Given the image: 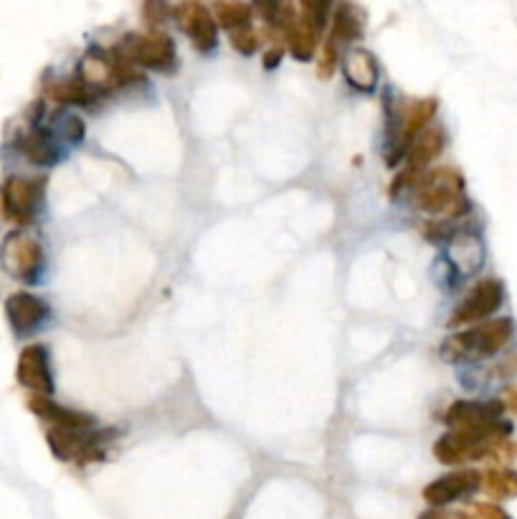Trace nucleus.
I'll return each mask as SVG.
<instances>
[{
	"instance_id": "f257e3e1",
	"label": "nucleus",
	"mask_w": 517,
	"mask_h": 519,
	"mask_svg": "<svg viewBox=\"0 0 517 519\" xmlns=\"http://www.w3.org/2000/svg\"><path fill=\"white\" fill-rule=\"evenodd\" d=\"M515 335V322L507 317L482 322V325L464 330L459 335L449 337L444 342V357L449 360H479V357H492L507 345Z\"/></svg>"
},
{
	"instance_id": "f03ea898",
	"label": "nucleus",
	"mask_w": 517,
	"mask_h": 519,
	"mask_svg": "<svg viewBox=\"0 0 517 519\" xmlns=\"http://www.w3.org/2000/svg\"><path fill=\"white\" fill-rule=\"evenodd\" d=\"M419 206L436 216H462L467 211L462 175L452 168H439L426 178H419Z\"/></svg>"
},
{
	"instance_id": "7ed1b4c3",
	"label": "nucleus",
	"mask_w": 517,
	"mask_h": 519,
	"mask_svg": "<svg viewBox=\"0 0 517 519\" xmlns=\"http://www.w3.org/2000/svg\"><path fill=\"white\" fill-rule=\"evenodd\" d=\"M502 411H505V406L497 401H457L449 406L444 421H447V426H452L454 431L510 436L512 426L502 421Z\"/></svg>"
},
{
	"instance_id": "20e7f679",
	"label": "nucleus",
	"mask_w": 517,
	"mask_h": 519,
	"mask_svg": "<svg viewBox=\"0 0 517 519\" xmlns=\"http://www.w3.org/2000/svg\"><path fill=\"white\" fill-rule=\"evenodd\" d=\"M44 178H21L13 175L0 188V211L8 221L18 223V226H28L33 223L36 213H39L41 198H44Z\"/></svg>"
},
{
	"instance_id": "39448f33",
	"label": "nucleus",
	"mask_w": 517,
	"mask_h": 519,
	"mask_svg": "<svg viewBox=\"0 0 517 519\" xmlns=\"http://www.w3.org/2000/svg\"><path fill=\"white\" fill-rule=\"evenodd\" d=\"M0 264L13 279L33 282L41 274V266H44V251H41V244L36 238L26 236V233H11L0 246Z\"/></svg>"
},
{
	"instance_id": "423d86ee",
	"label": "nucleus",
	"mask_w": 517,
	"mask_h": 519,
	"mask_svg": "<svg viewBox=\"0 0 517 519\" xmlns=\"http://www.w3.org/2000/svg\"><path fill=\"white\" fill-rule=\"evenodd\" d=\"M117 54L125 56L130 64L147 66L155 71H173L175 66V46L170 36L155 31L147 36H130L125 38V44L115 49Z\"/></svg>"
},
{
	"instance_id": "0eeeda50",
	"label": "nucleus",
	"mask_w": 517,
	"mask_h": 519,
	"mask_svg": "<svg viewBox=\"0 0 517 519\" xmlns=\"http://www.w3.org/2000/svg\"><path fill=\"white\" fill-rule=\"evenodd\" d=\"M502 299H505V287L497 279H482V282L474 284L472 292L459 302V307L454 309V314L449 317V327H462L472 325V322H482L490 314H495L500 309Z\"/></svg>"
},
{
	"instance_id": "6e6552de",
	"label": "nucleus",
	"mask_w": 517,
	"mask_h": 519,
	"mask_svg": "<svg viewBox=\"0 0 517 519\" xmlns=\"http://www.w3.org/2000/svg\"><path fill=\"white\" fill-rule=\"evenodd\" d=\"M441 150H444V132L436 130V127L421 132V135L411 142L409 165H406V170H403V173L393 180L391 195H396L398 190L406 188V185L419 183L421 170H424L431 160H436Z\"/></svg>"
},
{
	"instance_id": "1a4fd4ad",
	"label": "nucleus",
	"mask_w": 517,
	"mask_h": 519,
	"mask_svg": "<svg viewBox=\"0 0 517 519\" xmlns=\"http://www.w3.org/2000/svg\"><path fill=\"white\" fill-rule=\"evenodd\" d=\"M18 383L23 388L33 390L36 395H44L49 398L54 393V378H51V363H49V350L44 345H28L26 350L18 357Z\"/></svg>"
},
{
	"instance_id": "9d476101",
	"label": "nucleus",
	"mask_w": 517,
	"mask_h": 519,
	"mask_svg": "<svg viewBox=\"0 0 517 519\" xmlns=\"http://www.w3.org/2000/svg\"><path fill=\"white\" fill-rule=\"evenodd\" d=\"M173 16L178 26L191 36L198 51H211L216 46V21L208 8L198 6V3H178L173 8Z\"/></svg>"
},
{
	"instance_id": "9b49d317",
	"label": "nucleus",
	"mask_w": 517,
	"mask_h": 519,
	"mask_svg": "<svg viewBox=\"0 0 517 519\" xmlns=\"http://www.w3.org/2000/svg\"><path fill=\"white\" fill-rule=\"evenodd\" d=\"M482 487V476L472 469H464V471H454V474L441 476L436 482H431L429 487L424 489V499L429 504H434L436 509L447 507V504L457 502V499L467 497L472 494L474 489Z\"/></svg>"
},
{
	"instance_id": "f8f14e48",
	"label": "nucleus",
	"mask_w": 517,
	"mask_h": 519,
	"mask_svg": "<svg viewBox=\"0 0 517 519\" xmlns=\"http://www.w3.org/2000/svg\"><path fill=\"white\" fill-rule=\"evenodd\" d=\"M6 314L16 335H31L49 317V304L28 292H16L6 299Z\"/></svg>"
},
{
	"instance_id": "ddd939ff",
	"label": "nucleus",
	"mask_w": 517,
	"mask_h": 519,
	"mask_svg": "<svg viewBox=\"0 0 517 519\" xmlns=\"http://www.w3.org/2000/svg\"><path fill=\"white\" fill-rule=\"evenodd\" d=\"M284 38H287L289 51L294 54V59L300 61H310L315 56L317 49V28L312 26L310 16L305 11H294L292 6H284V16H282V26Z\"/></svg>"
},
{
	"instance_id": "4468645a",
	"label": "nucleus",
	"mask_w": 517,
	"mask_h": 519,
	"mask_svg": "<svg viewBox=\"0 0 517 519\" xmlns=\"http://www.w3.org/2000/svg\"><path fill=\"white\" fill-rule=\"evenodd\" d=\"M28 408H31L41 421L49 428H64V431H92L97 426L92 416L79 411H69L64 406H56L54 401L44 398V395H31L28 398Z\"/></svg>"
},
{
	"instance_id": "2eb2a0df",
	"label": "nucleus",
	"mask_w": 517,
	"mask_h": 519,
	"mask_svg": "<svg viewBox=\"0 0 517 519\" xmlns=\"http://www.w3.org/2000/svg\"><path fill=\"white\" fill-rule=\"evenodd\" d=\"M345 76H348V82L353 84L355 89L371 92L378 82V64L376 59H373L371 51H350L348 59H345Z\"/></svg>"
},
{
	"instance_id": "dca6fc26",
	"label": "nucleus",
	"mask_w": 517,
	"mask_h": 519,
	"mask_svg": "<svg viewBox=\"0 0 517 519\" xmlns=\"http://www.w3.org/2000/svg\"><path fill=\"white\" fill-rule=\"evenodd\" d=\"M21 152L33 165H54L56 157H59L51 132L39 130V127H33L31 132L21 137Z\"/></svg>"
},
{
	"instance_id": "f3484780",
	"label": "nucleus",
	"mask_w": 517,
	"mask_h": 519,
	"mask_svg": "<svg viewBox=\"0 0 517 519\" xmlns=\"http://www.w3.org/2000/svg\"><path fill=\"white\" fill-rule=\"evenodd\" d=\"M436 114V99H419V102H414L409 107V112H406V117H403V142H401V150L403 145H409V142H414L416 137L421 135V130L426 127V122H429L431 117Z\"/></svg>"
},
{
	"instance_id": "a211bd4d",
	"label": "nucleus",
	"mask_w": 517,
	"mask_h": 519,
	"mask_svg": "<svg viewBox=\"0 0 517 519\" xmlns=\"http://www.w3.org/2000/svg\"><path fill=\"white\" fill-rule=\"evenodd\" d=\"M365 31V13L353 3H343L335 8V33L332 38H345V41H355L363 36Z\"/></svg>"
},
{
	"instance_id": "6ab92c4d",
	"label": "nucleus",
	"mask_w": 517,
	"mask_h": 519,
	"mask_svg": "<svg viewBox=\"0 0 517 519\" xmlns=\"http://www.w3.org/2000/svg\"><path fill=\"white\" fill-rule=\"evenodd\" d=\"M482 489L495 499L517 497V471L512 469H490L482 476Z\"/></svg>"
},
{
	"instance_id": "aec40b11",
	"label": "nucleus",
	"mask_w": 517,
	"mask_h": 519,
	"mask_svg": "<svg viewBox=\"0 0 517 519\" xmlns=\"http://www.w3.org/2000/svg\"><path fill=\"white\" fill-rule=\"evenodd\" d=\"M51 97L56 102H66V104H92L97 99V94L84 84L82 76H74V79H66V82H59L54 89H51Z\"/></svg>"
},
{
	"instance_id": "412c9836",
	"label": "nucleus",
	"mask_w": 517,
	"mask_h": 519,
	"mask_svg": "<svg viewBox=\"0 0 517 519\" xmlns=\"http://www.w3.org/2000/svg\"><path fill=\"white\" fill-rule=\"evenodd\" d=\"M213 21L224 28H246L251 21V6L246 3H216L213 6Z\"/></svg>"
},
{
	"instance_id": "4be33fe9",
	"label": "nucleus",
	"mask_w": 517,
	"mask_h": 519,
	"mask_svg": "<svg viewBox=\"0 0 517 519\" xmlns=\"http://www.w3.org/2000/svg\"><path fill=\"white\" fill-rule=\"evenodd\" d=\"M338 61V46H335V38L330 36L325 41V46H322L320 61H317V74H320V79H330V76L335 74V69H338Z\"/></svg>"
},
{
	"instance_id": "5701e85b",
	"label": "nucleus",
	"mask_w": 517,
	"mask_h": 519,
	"mask_svg": "<svg viewBox=\"0 0 517 519\" xmlns=\"http://www.w3.org/2000/svg\"><path fill=\"white\" fill-rule=\"evenodd\" d=\"M231 46H234V49L239 51V54L251 56L256 49H259V36H256V33L251 31L249 26L239 28V31L231 33Z\"/></svg>"
},
{
	"instance_id": "b1692460",
	"label": "nucleus",
	"mask_w": 517,
	"mask_h": 519,
	"mask_svg": "<svg viewBox=\"0 0 517 519\" xmlns=\"http://www.w3.org/2000/svg\"><path fill=\"white\" fill-rule=\"evenodd\" d=\"M472 519H510V514L497 504H474Z\"/></svg>"
},
{
	"instance_id": "393cba45",
	"label": "nucleus",
	"mask_w": 517,
	"mask_h": 519,
	"mask_svg": "<svg viewBox=\"0 0 517 519\" xmlns=\"http://www.w3.org/2000/svg\"><path fill=\"white\" fill-rule=\"evenodd\" d=\"M64 135L66 140L71 142H79L84 137V125H82V119L79 117H66L64 122Z\"/></svg>"
},
{
	"instance_id": "a878e982",
	"label": "nucleus",
	"mask_w": 517,
	"mask_h": 519,
	"mask_svg": "<svg viewBox=\"0 0 517 519\" xmlns=\"http://www.w3.org/2000/svg\"><path fill=\"white\" fill-rule=\"evenodd\" d=\"M419 519H469L467 514H462V512H449V509H431V512H426V514H421Z\"/></svg>"
},
{
	"instance_id": "bb28decb",
	"label": "nucleus",
	"mask_w": 517,
	"mask_h": 519,
	"mask_svg": "<svg viewBox=\"0 0 517 519\" xmlns=\"http://www.w3.org/2000/svg\"><path fill=\"white\" fill-rule=\"evenodd\" d=\"M502 406H505L507 411L517 413V385H510V388L505 390V395H502Z\"/></svg>"
},
{
	"instance_id": "cd10ccee",
	"label": "nucleus",
	"mask_w": 517,
	"mask_h": 519,
	"mask_svg": "<svg viewBox=\"0 0 517 519\" xmlns=\"http://www.w3.org/2000/svg\"><path fill=\"white\" fill-rule=\"evenodd\" d=\"M165 13H168V8H165V6H155V3H147V6H145V16L150 23L163 21Z\"/></svg>"
},
{
	"instance_id": "c85d7f7f",
	"label": "nucleus",
	"mask_w": 517,
	"mask_h": 519,
	"mask_svg": "<svg viewBox=\"0 0 517 519\" xmlns=\"http://www.w3.org/2000/svg\"><path fill=\"white\" fill-rule=\"evenodd\" d=\"M279 61H282V46L274 44L272 49H269L267 54H264V66H267V69H274V66L279 64Z\"/></svg>"
}]
</instances>
